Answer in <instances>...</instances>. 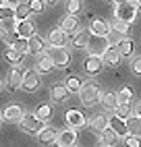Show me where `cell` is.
Masks as SVG:
<instances>
[{"label": "cell", "instance_id": "f1b7e54d", "mask_svg": "<svg viewBox=\"0 0 141 147\" xmlns=\"http://www.w3.org/2000/svg\"><path fill=\"white\" fill-rule=\"evenodd\" d=\"M23 54H25V52H21V50H17V48H13V46H11V48L6 50V54H4V56H6V60H8V62L19 64V62L23 60Z\"/></svg>", "mask_w": 141, "mask_h": 147}, {"label": "cell", "instance_id": "1f68e13d", "mask_svg": "<svg viewBox=\"0 0 141 147\" xmlns=\"http://www.w3.org/2000/svg\"><path fill=\"white\" fill-rule=\"evenodd\" d=\"M35 114L46 122L50 116H52V106H50V104H39V106H37V110H35Z\"/></svg>", "mask_w": 141, "mask_h": 147}, {"label": "cell", "instance_id": "5bb4252c", "mask_svg": "<svg viewBox=\"0 0 141 147\" xmlns=\"http://www.w3.org/2000/svg\"><path fill=\"white\" fill-rule=\"evenodd\" d=\"M66 122H68V126H73V129H83L87 124V118L79 110H68L66 112Z\"/></svg>", "mask_w": 141, "mask_h": 147}, {"label": "cell", "instance_id": "ab89813d", "mask_svg": "<svg viewBox=\"0 0 141 147\" xmlns=\"http://www.w3.org/2000/svg\"><path fill=\"white\" fill-rule=\"evenodd\" d=\"M133 73L141 77V58H135L133 60Z\"/></svg>", "mask_w": 141, "mask_h": 147}, {"label": "cell", "instance_id": "52a82bcc", "mask_svg": "<svg viewBox=\"0 0 141 147\" xmlns=\"http://www.w3.org/2000/svg\"><path fill=\"white\" fill-rule=\"evenodd\" d=\"M23 77H25V68H23V66H19V64H15V66H13V71L8 73L6 87H8L11 91L21 89V85H23Z\"/></svg>", "mask_w": 141, "mask_h": 147}, {"label": "cell", "instance_id": "836d02e7", "mask_svg": "<svg viewBox=\"0 0 141 147\" xmlns=\"http://www.w3.org/2000/svg\"><path fill=\"white\" fill-rule=\"evenodd\" d=\"M81 79H79V77H68L66 79V87H68V91L70 93H79V89H81Z\"/></svg>", "mask_w": 141, "mask_h": 147}, {"label": "cell", "instance_id": "7bdbcfd3", "mask_svg": "<svg viewBox=\"0 0 141 147\" xmlns=\"http://www.w3.org/2000/svg\"><path fill=\"white\" fill-rule=\"evenodd\" d=\"M44 2H46L48 6H52V4H56V2H58V0H44Z\"/></svg>", "mask_w": 141, "mask_h": 147}, {"label": "cell", "instance_id": "9a60e30c", "mask_svg": "<svg viewBox=\"0 0 141 147\" xmlns=\"http://www.w3.org/2000/svg\"><path fill=\"white\" fill-rule=\"evenodd\" d=\"M68 87L66 83H54L52 89H50V97H52V102H64L68 97Z\"/></svg>", "mask_w": 141, "mask_h": 147}, {"label": "cell", "instance_id": "b9f144b4", "mask_svg": "<svg viewBox=\"0 0 141 147\" xmlns=\"http://www.w3.org/2000/svg\"><path fill=\"white\" fill-rule=\"evenodd\" d=\"M4 4H11V6H17L19 0H4Z\"/></svg>", "mask_w": 141, "mask_h": 147}, {"label": "cell", "instance_id": "5b68a950", "mask_svg": "<svg viewBox=\"0 0 141 147\" xmlns=\"http://www.w3.org/2000/svg\"><path fill=\"white\" fill-rule=\"evenodd\" d=\"M48 56L52 58L54 66H68V62H70V54L64 46H52L48 50Z\"/></svg>", "mask_w": 141, "mask_h": 147}, {"label": "cell", "instance_id": "7c38bea8", "mask_svg": "<svg viewBox=\"0 0 141 147\" xmlns=\"http://www.w3.org/2000/svg\"><path fill=\"white\" fill-rule=\"evenodd\" d=\"M23 110L19 108L17 104H11V106H6L4 108V112H2V118L6 120V122H21V118H23Z\"/></svg>", "mask_w": 141, "mask_h": 147}, {"label": "cell", "instance_id": "8992f818", "mask_svg": "<svg viewBox=\"0 0 141 147\" xmlns=\"http://www.w3.org/2000/svg\"><path fill=\"white\" fill-rule=\"evenodd\" d=\"M108 46H110L108 44V35H94V37H89V42H87V52L102 56L108 50Z\"/></svg>", "mask_w": 141, "mask_h": 147}, {"label": "cell", "instance_id": "8fae6325", "mask_svg": "<svg viewBox=\"0 0 141 147\" xmlns=\"http://www.w3.org/2000/svg\"><path fill=\"white\" fill-rule=\"evenodd\" d=\"M56 143H58L60 147H70V145H75V143H77V133H75L73 126H68V129H64L62 133H58Z\"/></svg>", "mask_w": 141, "mask_h": 147}, {"label": "cell", "instance_id": "e0dca14e", "mask_svg": "<svg viewBox=\"0 0 141 147\" xmlns=\"http://www.w3.org/2000/svg\"><path fill=\"white\" fill-rule=\"evenodd\" d=\"M15 29H17V33L21 35V37H31V35H35V27H33V23L29 21V19H23V21H17L15 23Z\"/></svg>", "mask_w": 141, "mask_h": 147}, {"label": "cell", "instance_id": "f6af8a7d", "mask_svg": "<svg viewBox=\"0 0 141 147\" xmlns=\"http://www.w3.org/2000/svg\"><path fill=\"white\" fill-rule=\"evenodd\" d=\"M2 120H4V118H0V126H2Z\"/></svg>", "mask_w": 141, "mask_h": 147}, {"label": "cell", "instance_id": "cb8c5ba5", "mask_svg": "<svg viewBox=\"0 0 141 147\" xmlns=\"http://www.w3.org/2000/svg\"><path fill=\"white\" fill-rule=\"evenodd\" d=\"M89 122H92V129H94V131L102 133L104 129H108V122H110V118H108L106 114H96V116H94V118L89 120Z\"/></svg>", "mask_w": 141, "mask_h": 147}, {"label": "cell", "instance_id": "f546056e", "mask_svg": "<svg viewBox=\"0 0 141 147\" xmlns=\"http://www.w3.org/2000/svg\"><path fill=\"white\" fill-rule=\"evenodd\" d=\"M29 15H31V8H29V4H17V6H15V19H17V21L29 19Z\"/></svg>", "mask_w": 141, "mask_h": 147}, {"label": "cell", "instance_id": "4316f807", "mask_svg": "<svg viewBox=\"0 0 141 147\" xmlns=\"http://www.w3.org/2000/svg\"><path fill=\"white\" fill-rule=\"evenodd\" d=\"M52 68H54V62H52V58H50V56H42L37 60V71L39 73L48 75V73H52Z\"/></svg>", "mask_w": 141, "mask_h": 147}, {"label": "cell", "instance_id": "d6986e66", "mask_svg": "<svg viewBox=\"0 0 141 147\" xmlns=\"http://www.w3.org/2000/svg\"><path fill=\"white\" fill-rule=\"evenodd\" d=\"M44 52H46V42L42 40V37H37V35H31V37H29V54H31V56H39Z\"/></svg>", "mask_w": 141, "mask_h": 147}, {"label": "cell", "instance_id": "30bf717a", "mask_svg": "<svg viewBox=\"0 0 141 147\" xmlns=\"http://www.w3.org/2000/svg\"><path fill=\"white\" fill-rule=\"evenodd\" d=\"M108 126H110V129H112L118 137H127V135H129V124H127V120H125V118H120L118 114H114L112 118H110Z\"/></svg>", "mask_w": 141, "mask_h": 147}, {"label": "cell", "instance_id": "7dc6e473", "mask_svg": "<svg viewBox=\"0 0 141 147\" xmlns=\"http://www.w3.org/2000/svg\"><path fill=\"white\" fill-rule=\"evenodd\" d=\"M0 89H2V85H0Z\"/></svg>", "mask_w": 141, "mask_h": 147}, {"label": "cell", "instance_id": "d590c367", "mask_svg": "<svg viewBox=\"0 0 141 147\" xmlns=\"http://www.w3.org/2000/svg\"><path fill=\"white\" fill-rule=\"evenodd\" d=\"M114 31H116V33H120V35H127V33L131 31V23L116 19V21H114Z\"/></svg>", "mask_w": 141, "mask_h": 147}, {"label": "cell", "instance_id": "ffe728a7", "mask_svg": "<svg viewBox=\"0 0 141 147\" xmlns=\"http://www.w3.org/2000/svg\"><path fill=\"white\" fill-rule=\"evenodd\" d=\"M66 35H68V33L64 31L62 27H60V29H54V31L50 33L48 42H50V46H66V40H68Z\"/></svg>", "mask_w": 141, "mask_h": 147}, {"label": "cell", "instance_id": "d4e9b609", "mask_svg": "<svg viewBox=\"0 0 141 147\" xmlns=\"http://www.w3.org/2000/svg\"><path fill=\"white\" fill-rule=\"evenodd\" d=\"M89 35H92V31H85V29H81L79 33H75L73 37H70V42H73V46H75V48H87Z\"/></svg>", "mask_w": 141, "mask_h": 147}, {"label": "cell", "instance_id": "484cf974", "mask_svg": "<svg viewBox=\"0 0 141 147\" xmlns=\"http://www.w3.org/2000/svg\"><path fill=\"white\" fill-rule=\"evenodd\" d=\"M127 124H129V133H131V135L141 137V116L133 114V116H131V118L127 120Z\"/></svg>", "mask_w": 141, "mask_h": 147}, {"label": "cell", "instance_id": "ee69618b", "mask_svg": "<svg viewBox=\"0 0 141 147\" xmlns=\"http://www.w3.org/2000/svg\"><path fill=\"white\" fill-rule=\"evenodd\" d=\"M2 4H4V0H0V6H2Z\"/></svg>", "mask_w": 141, "mask_h": 147}, {"label": "cell", "instance_id": "7a4b0ae2", "mask_svg": "<svg viewBox=\"0 0 141 147\" xmlns=\"http://www.w3.org/2000/svg\"><path fill=\"white\" fill-rule=\"evenodd\" d=\"M79 97H81V104L85 108H92L100 102V97H102V91H100L98 83L94 81H85L81 85V89H79Z\"/></svg>", "mask_w": 141, "mask_h": 147}, {"label": "cell", "instance_id": "277c9868", "mask_svg": "<svg viewBox=\"0 0 141 147\" xmlns=\"http://www.w3.org/2000/svg\"><path fill=\"white\" fill-rule=\"evenodd\" d=\"M13 21H15V19H0V37H2V42L8 44V46H13L15 40L19 37Z\"/></svg>", "mask_w": 141, "mask_h": 147}, {"label": "cell", "instance_id": "44dd1931", "mask_svg": "<svg viewBox=\"0 0 141 147\" xmlns=\"http://www.w3.org/2000/svg\"><path fill=\"white\" fill-rule=\"evenodd\" d=\"M60 27H62L66 33L77 31V27H79V19H77V15H66V17H62V21H60Z\"/></svg>", "mask_w": 141, "mask_h": 147}, {"label": "cell", "instance_id": "9c48e42d", "mask_svg": "<svg viewBox=\"0 0 141 147\" xmlns=\"http://www.w3.org/2000/svg\"><path fill=\"white\" fill-rule=\"evenodd\" d=\"M21 89H25V91H29V93H33V91L39 89V75H37L35 71H25Z\"/></svg>", "mask_w": 141, "mask_h": 147}, {"label": "cell", "instance_id": "8d00e7d4", "mask_svg": "<svg viewBox=\"0 0 141 147\" xmlns=\"http://www.w3.org/2000/svg\"><path fill=\"white\" fill-rule=\"evenodd\" d=\"M0 19H15V6L2 4L0 6Z\"/></svg>", "mask_w": 141, "mask_h": 147}, {"label": "cell", "instance_id": "ac0fdd59", "mask_svg": "<svg viewBox=\"0 0 141 147\" xmlns=\"http://www.w3.org/2000/svg\"><path fill=\"white\" fill-rule=\"evenodd\" d=\"M89 31H92V35H110V25L104 19H94L89 25Z\"/></svg>", "mask_w": 141, "mask_h": 147}, {"label": "cell", "instance_id": "2e32d148", "mask_svg": "<svg viewBox=\"0 0 141 147\" xmlns=\"http://www.w3.org/2000/svg\"><path fill=\"white\" fill-rule=\"evenodd\" d=\"M56 139H58V133L52 126H44V129L37 133V141L42 145H52V143H56Z\"/></svg>", "mask_w": 141, "mask_h": 147}, {"label": "cell", "instance_id": "4fadbf2b", "mask_svg": "<svg viewBox=\"0 0 141 147\" xmlns=\"http://www.w3.org/2000/svg\"><path fill=\"white\" fill-rule=\"evenodd\" d=\"M120 58H123V54H120L118 46H108V50L102 54V60H104V64H108V66H116V64L120 62Z\"/></svg>", "mask_w": 141, "mask_h": 147}, {"label": "cell", "instance_id": "3957f363", "mask_svg": "<svg viewBox=\"0 0 141 147\" xmlns=\"http://www.w3.org/2000/svg\"><path fill=\"white\" fill-rule=\"evenodd\" d=\"M19 124H21V129H23L25 133L33 135V133H39V131H42L46 122H44L42 118H39V116H37L35 112H25Z\"/></svg>", "mask_w": 141, "mask_h": 147}, {"label": "cell", "instance_id": "bcb514c9", "mask_svg": "<svg viewBox=\"0 0 141 147\" xmlns=\"http://www.w3.org/2000/svg\"><path fill=\"white\" fill-rule=\"evenodd\" d=\"M137 2H139V6H141V0H137Z\"/></svg>", "mask_w": 141, "mask_h": 147}, {"label": "cell", "instance_id": "ba28073f", "mask_svg": "<svg viewBox=\"0 0 141 147\" xmlns=\"http://www.w3.org/2000/svg\"><path fill=\"white\" fill-rule=\"evenodd\" d=\"M83 66H85V73L94 77V75H98L100 71H102V66H104V60H102V56H98V54H89V56L85 58Z\"/></svg>", "mask_w": 141, "mask_h": 147}, {"label": "cell", "instance_id": "4dcf8cb0", "mask_svg": "<svg viewBox=\"0 0 141 147\" xmlns=\"http://www.w3.org/2000/svg\"><path fill=\"white\" fill-rule=\"evenodd\" d=\"M116 100H118V104H131V100H133V91H131V87H123V89L116 93Z\"/></svg>", "mask_w": 141, "mask_h": 147}, {"label": "cell", "instance_id": "f35d334b", "mask_svg": "<svg viewBox=\"0 0 141 147\" xmlns=\"http://www.w3.org/2000/svg\"><path fill=\"white\" fill-rule=\"evenodd\" d=\"M29 8H31V13H35V15H39V13H44V0H29Z\"/></svg>", "mask_w": 141, "mask_h": 147}, {"label": "cell", "instance_id": "60d3db41", "mask_svg": "<svg viewBox=\"0 0 141 147\" xmlns=\"http://www.w3.org/2000/svg\"><path fill=\"white\" fill-rule=\"evenodd\" d=\"M133 114H137V116H141V102L135 106V110H133Z\"/></svg>", "mask_w": 141, "mask_h": 147}, {"label": "cell", "instance_id": "83f0119b", "mask_svg": "<svg viewBox=\"0 0 141 147\" xmlns=\"http://www.w3.org/2000/svg\"><path fill=\"white\" fill-rule=\"evenodd\" d=\"M118 50H120V54H123V56H131V54H133V50H135L133 40H129V37H123V40L118 42Z\"/></svg>", "mask_w": 141, "mask_h": 147}, {"label": "cell", "instance_id": "d6a6232c", "mask_svg": "<svg viewBox=\"0 0 141 147\" xmlns=\"http://www.w3.org/2000/svg\"><path fill=\"white\" fill-rule=\"evenodd\" d=\"M81 8H83V0H68V2H66L68 15H79V13H81Z\"/></svg>", "mask_w": 141, "mask_h": 147}, {"label": "cell", "instance_id": "603a6c76", "mask_svg": "<svg viewBox=\"0 0 141 147\" xmlns=\"http://www.w3.org/2000/svg\"><path fill=\"white\" fill-rule=\"evenodd\" d=\"M100 104H102V106L106 108V110H116V106H118L116 93H112V91L102 93V97H100Z\"/></svg>", "mask_w": 141, "mask_h": 147}, {"label": "cell", "instance_id": "e575fe53", "mask_svg": "<svg viewBox=\"0 0 141 147\" xmlns=\"http://www.w3.org/2000/svg\"><path fill=\"white\" fill-rule=\"evenodd\" d=\"M114 114H118L120 118L129 120V118H131V104H118L116 110H114Z\"/></svg>", "mask_w": 141, "mask_h": 147}, {"label": "cell", "instance_id": "6da1fadb", "mask_svg": "<svg viewBox=\"0 0 141 147\" xmlns=\"http://www.w3.org/2000/svg\"><path fill=\"white\" fill-rule=\"evenodd\" d=\"M137 11H139L137 0H116L114 2V19H120V21L133 23L137 19Z\"/></svg>", "mask_w": 141, "mask_h": 147}, {"label": "cell", "instance_id": "74e56055", "mask_svg": "<svg viewBox=\"0 0 141 147\" xmlns=\"http://www.w3.org/2000/svg\"><path fill=\"white\" fill-rule=\"evenodd\" d=\"M13 48H17V50H21V52H29V40L19 35L15 40V44H13Z\"/></svg>", "mask_w": 141, "mask_h": 147}, {"label": "cell", "instance_id": "7402d4cb", "mask_svg": "<svg viewBox=\"0 0 141 147\" xmlns=\"http://www.w3.org/2000/svg\"><path fill=\"white\" fill-rule=\"evenodd\" d=\"M100 143H102V145H106V147H112V145H116V143H118V135H116V133H114V131L108 126V129H104V131H102Z\"/></svg>", "mask_w": 141, "mask_h": 147}]
</instances>
